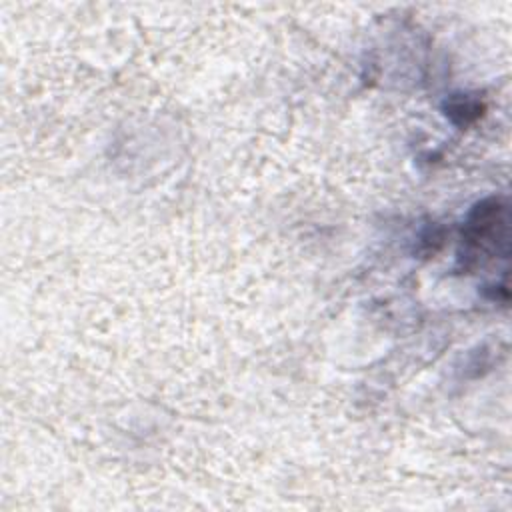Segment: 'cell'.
<instances>
[{
    "mask_svg": "<svg viewBox=\"0 0 512 512\" xmlns=\"http://www.w3.org/2000/svg\"><path fill=\"white\" fill-rule=\"evenodd\" d=\"M508 232V214L506 204L500 198H488L478 202L464 228V240L470 254L494 252L498 242L506 244Z\"/></svg>",
    "mask_w": 512,
    "mask_h": 512,
    "instance_id": "1",
    "label": "cell"
},
{
    "mask_svg": "<svg viewBox=\"0 0 512 512\" xmlns=\"http://www.w3.org/2000/svg\"><path fill=\"white\" fill-rule=\"evenodd\" d=\"M446 116H450L452 122L466 126L482 116V104L478 100H472L470 96H452L446 102Z\"/></svg>",
    "mask_w": 512,
    "mask_h": 512,
    "instance_id": "2",
    "label": "cell"
}]
</instances>
